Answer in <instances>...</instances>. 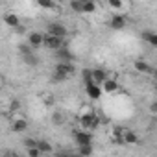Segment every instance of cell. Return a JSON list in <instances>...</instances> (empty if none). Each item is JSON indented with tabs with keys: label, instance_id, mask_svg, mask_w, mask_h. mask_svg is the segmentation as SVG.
<instances>
[{
	"label": "cell",
	"instance_id": "27",
	"mask_svg": "<svg viewBox=\"0 0 157 157\" xmlns=\"http://www.w3.org/2000/svg\"><path fill=\"white\" fill-rule=\"evenodd\" d=\"M43 102H44V105H54V96L52 94H43Z\"/></svg>",
	"mask_w": 157,
	"mask_h": 157
},
{
	"label": "cell",
	"instance_id": "32",
	"mask_svg": "<svg viewBox=\"0 0 157 157\" xmlns=\"http://www.w3.org/2000/svg\"><path fill=\"white\" fill-rule=\"evenodd\" d=\"M67 157H82V155H80V153H76V155H74V153H70V155H67Z\"/></svg>",
	"mask_w": 157,
	"mask_h": 157
},
{
	"label": "cell",
	"instance_id": "6",
	"mask_svg": "<svg viewBox=\"0 0 157 157\" xmlns=\"http://www.w3.org/2000/svg\"><path fill=\"white\" fill-rule=\"evenodd\" d=\"M28 44H30L33 50L44 46V33H41V32H30V33H28Z\"/></svg>",
	"mask_w": 157,
	"mask_h": 157
},
{
	"label": "cell",
	"instance_id": "30",
	"mask_svg": "<svg viewBox=\"0 0 157 157\" xmlns=\"http://www.w3.org/2000/svg\"><path fill=\"white\" fill-rule=\"evenodd\" d=\"M63 122V113H54V124H61Z\"/></svg>",
	"mask_w": 157,
	"mask_h": 157
},
{
	"label": "cell",
	"instance_id": "1",
	"mask_svg": "<svg viewBox=\"0 0 157 157\" xmlns=\"http://www.w3.org/2000/svg\"><path fill=\"white\" fill-rule=\"evenodd\" d=\"M74 74H76L74 63H61V61H57V65L54 68V80L56 82H63V80H67V78H72Z\"/></svg>",
	"mask_w": 157,
	"mask_h": 157
},
{
	"label": "cell",
	"instance_id": "28",
	"mask_svg": "<svg viewBox=\"0 0 157 157\" xmlns=\"http://www.w3.org/2000/svg\"><path fill=\"white\" fill-rule=\"evenodd\" d=\"M26 151H28V157H41L43 155L39 148H32V150H26Z\"/></svg>",
	"mask_w": 157,
	"mask_h": 157
},
{
	"label": "cell",
	"instance_id": "8",
	"mask_svg": "<svg viewBox=\"0 0 157 157\" xmlns=\"http://www.w3.org/2000/svg\"><path fill=\"white\" fill-rule=\"evenodd\" d=\"M11 131L13 133H24L26 129H28V122L21 117V115H13V118H11Z\"/></svg>",
	"mask_w": 157,
	"mask_h": 157
},
{
	"label": "cell",
	"instance_id": "10",
	"mask_svg": "<svg viewBox=\"0 0 157 157\" xmlns=\"http://www.w3.org/2000/svg\"><path fill=\"white\" fill-rule=\"evenodd\" d=\"M118 89H120V83H118V80H115V78H107V80L102 83V91L105 94H115Z\"/></svg>",
	"mask_w": 157,
	"mask_h": 157
},
{
	"label": "cell",
	"instance_id": "23",
	"mask_svg": "<svg viewBox=\"0 0 157 157\" xmlns=\"http://www.w3.org/2000/svg\"><path fill=\"white\" fill-rule=\"evenodd\" d=\"M19 52H21L22 57H26V56H32V54H33V48L26 43V44H19Z\"/></svg>",
	"mask_w": 157,
	"mask_h": 157
},
{
	"label": "cell",
	"instance_id": "18",
	"mask_svg": "<svg viewBox=\"0 0 157 157\" xmlns=\"http://www.w3.org/2000/svg\"><path fill=\"white\" fill-rule=\"evenodd\" d=\"M94 115H96V111H94V107L91 104H83L80 113H78V117H94Z\"/></svg>",
	"mask_w": 157,
	"mask_h": 157
},
{
	"label": "cell",
	"instance_id": "20",
	"mask_svg": "<svg viewBox=\"0 0 157 157\" xmlns=\"http://www.w3.org/2000/svg\"><path fill=\"white\" fill-rule=\"evenodd\" d=\"M96 11V2L93 0H83V13H94Z\"/></svg>",
	"mask_w": 157,
	"mask_h": 157
},
{
	"label": "cell",
	"instance_id": "14",
	"mask_svg": "<svg viewBox=\"0 0 157 157\" xmlns=\"http://www.w3.org/2000/svg\"><path fill=\"white\" fill-rule=\"evenodd\" d=\"M133 68H135L139 74H151V72H153L151 67H150L146 61H142V59H135V61H133Z\"/></svg>",
	"mask_w": 157,
	"mask_h": 157
},
{
	"label": "cell",
	"instance_id": "12",
	"mask_svg": "<svg viewBox=\"0 0 157 157\" xmlns=\"http://www.w3.org/2000/svg\"><path fill=\"white\" fill-rule=\"evenodd\" d=\"M4 24L10 26V28H13V30H19V28L22 26L19 15H15V13H6V15H4Z\"/></svg>",
	"mask_w": 157,
	"mask_h": 157
},
{
	"label": "cell",
	"instance_id": "29",
	"mask_svg": "<svg viewBox=\"0 0 157 157\" xmlns=\"http://www.w3.org/2000/svg\"><path fill=\"white\" fill-rule=\"evenodd\" d=\"M148 111H150V113H151L153 117H157V100L150 104V107H148Z\"/></svg>",
	"mask_w": 157,
	"mask_h": 157
},
{
	"label": "cell",
	"instance_id": "13",
	"mask_svg": "<svg viewBox=\"0 0 157 157\" xmlns=\"http://www.w3.org/2000/svg\"><path fill=\"white\" fill-rule=\"evenodd\" d=\"M56 56H57V59H59L61 63H72V59H74V54H72L67 46H63L61 50H57Z\"/></svg>",
	"mask_w": 157,
	"mask_h": 157
},
{
	"label": "cell",
	"instance_id": "31",
	"mask_svg": "<svg viewBox=\"0 0 157 157\" xmlns=\"http://www.w3.org/2000/svg\"><path fill=\"white\" fill-rule=\"evenodd\" d=\"M4 157H21V155H19L17 151H6V153H4Z\"/></svg>",
	"mask_w": 157,
	"mask_h": 157
},
{
	"label": "cell",
	"instance_id": "11",
	"mask_svg": "<svg viewBox=\"0 0 157 157\" xmlns=\"http://www.w3.org/2000/svg\"><path fill=\"white\" fill-rule=\"evenodd\" d=\"M107 8H111L115 13H118V15H124V11L129 8V4H126V2H122V0H109L107 2Z\"/></svg>",
	"mask_w": 157,
	"mask_h": 157
},
{
	"label": "cell",
	"instance_id": "2",
	"mask_svg": "<svg viewBox=\"0 0 157 157\" xmlns=\"http://www.w3.org/2000/svg\"><path fill=\"white\" fill-rule=\"evenodd\" d=\"M44 33L65 39V37H67V33H68V30H67V26H65V24H61V22H57V21H56V22H50V24L46 26V32H44Z\"/></svg>",
	"mask_w": 157,
	"mask_h": 157
},
{
	"label": "cell",
	"instance_id": "24",
	"mask_svg": "<svg viewBox=\"0 0 157 157\" xmlns=\"http://www.w3.org/2000/svg\"><path fill=\"white\" fill-rule=\"evenodd\" d=\"M80 153L82 157H91L93 155V144H89V146H80Z\"/></svg>",
	"mask_w": 157,
	"mask_h": 157
},
{
	"label": "cell",
	"instance_id": "21",
	"mask_svg": "<svg viewBox=\"0 0 157 157\" xmlns=\"http://www.w3.org/2000/svg\"><path fill=\"white\" fill-rule=\"evenodd\" d=\"M70 10L76 13H83V0H72L70 2Z\"/></svg>",
	"mask_w": 157,
	"mask_h": 157
},
{
	"label": "cell",
	"instance_id": "4",
	"mask_svg": "<svg viewBox=\"0 0 157 157\" xmlns=\"http://www.w3.org/2000/svg\"><path fill=\"white\" fill-rule=\"evenodd\" d=\"M74 139H76L78 146H89V144H93V131L76 129L74 131Z\"/></svg>",
	"mask_w": 157,
	"mask_h": 157
},
{
	"label": "cell",
	"instance_id": "15",
	"mask_svg": "<svg viewBox=\"0 0 157 157\" xmlns=\"http://www.w3.org/2000/svg\"><path fill=\"white\" fill-rule=\"evenodd\" d=\"M124 144H129V146L139 144V135H137V131L126 128V129H124Z\"/></svg>",
	"mask_w": 157,
	"mask_h": 157
},
{
	"label": "cell",
	"instance_id": "25",
	"mask_svg": "<svg viewBox=\"0 0 157 157\" xmlns=\"http://www.w3.org/2000/svg\"><path fill=\"white\" fill-rule=\"evenodd\" d=\"M24 146H26V150L37 148L39 146V140H35V139H24Z\"/></svg>",
	"mask_w": 157,
	"mask_h": 157
},
{
	"label": "cell",
	"instance_id": "9",
	"mask_svg": "<svg viewBox=\"0 0 157 157\" xmlns=\"http://www.w3.org/2000/svg\"><path fill=\"white\" fill-rule=\"evenodd\" d=\"M124 129L126 128H122V126H111L109 128V139H111V142H115V144H124Z\"/></svg>",
	"mask_w": 157,
	"mask_h": 157
},
{
	"label": "cell",
	"instance_id": "17",
	"mask_svg": "<svg viewBox=\"0 0 157 157\" xmlns=\"http://www.w3.org/2000/svg\"><path fill=\"white\" fill-rule=\"evenodd\" d=\"M91 72H93V82L98 83V85H102V83L107 80V78H109V76L105 74V70H102V68H93Z\"/></svg>",
	"mask_w": 157,
	"mask_h": 157
},
{
	"label": "cell",
	"instance_id": "19",
	"mask_svg": "<svg viewBox=\"0 0 157 157\" xmlns=\"http://www.w3.org/2000/svg\"><path fill=\"white\" fill-rule=\"evenodd\" d=\"M39 150H41V153H52L54 151V146L48 142V140H39V146H37Z\"/></svg>",
	"mask_w": 157,
	"mask_h": 157
},
{
	"label": "cell",
	"instance_id": "16",
	"mask_svg": "<svg viewBox=\"0 0 157 157\" xmlns=\"http://www.w3.org/2000/svg\"><path fill=\"white\" fill-rule=\"evenodd\" d=\"M142 39H144L150 46L157 48V32H153V30H144V32H142Z\"/></svg>",
	"mask_w": 157,
	"mask_h": 157
},
{
	"label": "cell",
	"instance_id": "26",
	"mask_svg": "<svg viewBox=\"0 0 157 157\" xmlns=\"http://www.w3.org/2000/svg\"><path fill=\"white\" fill-rule=\"evenodd\" d=\"M22 59H24V63H26V65H37V63H39V61H37V57H35L33 54H32V56H26V57H22Z\"/></svg>",
	"mask_w": 157,
	"mask_h": 157
},
{
	"label": "cell",
	"instance_id": "3",
	"mask_svg": "<svg viewBox=\"0 0 157 157\" xmlns=\"http://www.w3.org/2000/svg\"><path fill=\"white\" fill-rule=\"evenodd\" d=\"M63 46H67V44H65V39H61V37H54V35L44 33V48L57 52V50H61Z\"/></svg>",
	"mask_w": 157,
	"mask_h": 157
},
{
	"label": "cell",
	"instance_id": "22",
	"mask_svg": "<svg viewBox=\"0 0 157 157\" xmlns=\"http://www.w3.org/2000/svg\"><path fill=\"white\" fill-rule=\"evenodd\" d=\"M37 6H39L41 10H54V8H57V4L52 2V0H39Z\"/></svg>",
	"mask_w": 157,
	"mask_h": 157
},
{
	"label": "cell",
	"instance_id": "7",
	"mask_svg": "<svg viewBox=\"0 0 157 157\" xmlns=\"http://www.w3.org/2000/svg\"><path fill=\"white\" fill-rule=\"evenodd\" d=\"M85 93H87V96H89L91 100H100V98H102V94H104L102 85H98V83H94V82L85 83Z\"/></svg>",
	"mask_w": 157,
	"mask_h": 157
},
{
	"label": "cell",
	"instance_id": "33",
	"mask_svg": "<svg viewBox=\"0 0 157 157\" xmlns=\"http://www.w3.org/2000/svg\"><path fill=\"white\" fill-rule=\"evenodd\" d=\"M54 157H67V155H61V153H56Z\"/></svg>",
	"mask_w": 157,
	"mask_h": 157
},
{
	"label": "cell",
	"instance_id": "5",
	"mask_svg": "<svg viewBox=\"0 0 157 157\" xmlns=\"http://www.w3.org/2000/svg\"><path fill=\"white\" fill-rule=\"evenodd\" d=\"M128 26V19L126 15H118V13H113L111 19H109V28L111 30H124Z\"/></svg>",
	"mask_w": 157,
	"mask_h": 157
}]
</instances>
